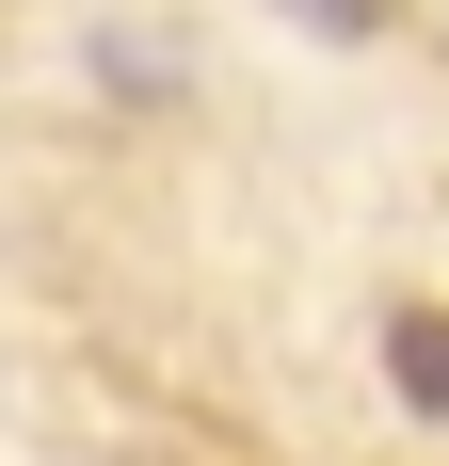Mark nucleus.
Segmentation results:
<instances>
[{"label": "nucleus", "mask_w": 449, "mask_h": 466, "mask_svg": "<svg viewBox=\"0 0 449 466\" xmlns=\"http://www.w3.org/2000/svg\"><path fill=\"white\" fill-rule=\"evenodd\" d=\"M385 386H402L417 419H449V322H434V306H402V322H385Z\"/></svg>", "instance_id": "f257e3e1"}, {"label": "nucleus", "mask_w": 449, "mask_h": 466, "mask_svg": "<svg viewBox=\"0 0 449 466\" xmlns=\"http://www.w3.org/2000/svg\"><path fill=\"white\" fill-rule=\"evenodd\" d=\"M273 16H305V33H337V48H354V33H385V0H273Z\"/></svg>", "instance_id": "f03ea898"}]
</instances>
